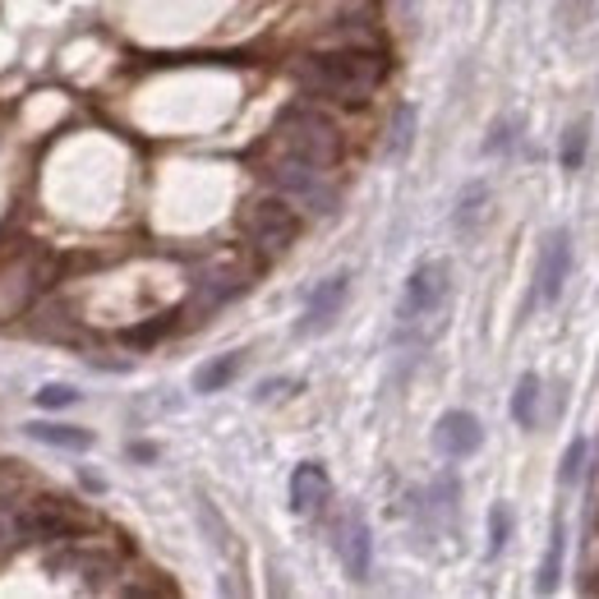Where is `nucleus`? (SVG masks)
Masks as SVG:
<instances>
[{"label":"nucleus","instance_id":"9","mask_svg":"<svg viewBox=\"0 0 599 599\" xmlns=\"http://www.w3.org/2000/svg\"><path fill=\"white\" fill-rule=\"evenodd\" d=\"M567 272H571V231L558 226V231H549V240L539 249V300L544 304H558Z\"/></svg>","mask_w":599,"mask_h":599},{"label":"nucleus","instance_id":"21","mask_svg":"<svg viewBox=\"0 0 599 599\" xmlns=\"http://www.w3.org/2000/svg\"><path fill=\"white\" fill-rule=\"evenodd\" d=\"M410 125H415V111L402 107V111H397V125H393V148H387L393 158H402V152L410 148Z\"/></svg>","mask_w":599,"mask_h":599},{"label":"nucleus","instance_id":"4","mask_svg":"<svg viewBox=\"0 0 599 599\" xmlns=\"http://www.w3.org/2000/svg\"><path fill=\"white\" fill-rule=\"evenodd\" d=\"M14 531H19V544H61V539H79V535L88 531V512H79L69 499L14 503Z\"/></svg>","mask_w":599,"mask_h":599},{"label":"nucleus","instance_id":"12","mask_svg":"<svg viewBox=\"0 0 599 599\" xmlns=\"http://www.w3.org/2000/svg\"><path fill=\"white\" fill-rule=\"evenodd\" d=\"M236 374H240V355L236 351L207 360V364H199V370H194V393H222Z\"/></svg>","mask_w":599,"mask_h":599},{"label":"nucleus","instance_id":"14","mask_svg":"<svg viewBox=\"0 0 599 599\" xmlns=\"http://www.w3.org/2000/svg\"><path fill=\"white\" fill-rule=\"evenodd\" d=\"M563 549H567V531H563V521H558L554 535H549V554H544V563H539V595H549L558 586V577H563Z\"/></svg>","mask_w":599,"mask_h":599},{"label":"nucleus","instance_id":"20","mask_svg":"<svg viewBox=\"0 0 599 599\" xmlns=\"http://www.w3.org/2000/svg\"><path fill=\"white\" fill-rule=\"evenodd\" d=\"M581 466H586V442L577 438V442H571V448H567V457H563V489H571V484H577Z\"/></svg>","mask_w":599,"mask_h":599},{"label":"nucleus","instance_id":"10","mask_svg":"<svg viewBox=\"0 0 599 599\" xmlns=\"http://www.w3.org/2000/svg\"><path fill=\"white\" fill-rule=\"evenodd\" d=\"M328 499H332V480H328L323 466L319 461L296 466V475H291V507L300 516H314V512H323Z\"/></svg>","mask_w":599,"mask_h":599},{"label":"nucleus","instance_id":"16","mask_svg":"<svg viewBox=\"0 0 599 599\" xmlns=\"http://www.w3.org/2000/svg\"><path fill=\"white\" fill-rule=\"evenodd\" d=\"M586 148H590V125H586V120L567 125V135H563V167H567V171H581Z\"/></svg>","mask_w":599,"mask_h":599},{"label":"nucleus","instance_id":"6","mask_svg":"<svg viewBox=\"0 0 599 599\" xmlns=\"http://www.w3.org/2000/svg\"><path fill=\"white\" fill-rule=\"evenodd\" d=\"M268 180L291 203H304L309 213H332V207H336V185H332L328 167L300 162V158H281V152H277L272 167H268Z\"/></svg>","mask_w":599,"mask_h":599},{"label":"nucleus","instance_id":"13","mask_svg":"<svg viewBox=\"0 0 599 599\" xmlns=\"http://www.w3.org/2000/svg\"><path fill=\"white\" fill-rule=\"evenodd\" d=\"M29 434H33L38 442H51V448H69V452L93 448V434H88V429H74V425H29Z\"/></svg>","mask_w":599,"mask_h":599},{"label":"nucleus","instance_id":"2","mask_svg":"<svg viewBox=\"0 0 599 599\" xmlns=\"http://www.w3.org/2000/svg\"><path fill=\"white\" fill-rule=\"evenodd\" d=\"M272 148L281 158H300L314 167H336L342 162V129H336L319 107H286L272 125Z\"/></svg>","mask_w":599,"mask_h":599},{"label":"nucleus","instance_id":"3","mask_svg":"<svg viewBox=\"0 0 599 599\" xmlns=\"http://www.w3.org/2000/svg\"><path fill=\"white\" fill-rule=\"evenodd\" d=\"M448 296H452V272L442 258H429V264L415 268L406 277V291H402V304H397V336L402 342H420L425 328H434V319L448 309Z\"/></svg>","mask_w":599,"mask_h":599},{"label":"nucleus","instance_id":"5","mask_svg":"<svg viewBox=\"0 0 599 599\" xmlns=\"http://www.w3.org/2000/svg\"><path fill=\"white\" fill-rule=\"evenodd\" d=\"M240 231H245V240L258 249V254H281V249H291L296 236H300V213L291 207V199H277V194H264V199H254L245 207V217H240Z\"/></svg>","mask_w":599,"mask_h":599},{"label":"nucleus","instance_id":"18","mask_svg":"<svg viewBox=\"0 0 599 599\" xmlns=\"http://www.w3.org/2000/svg\"><path fill=\"white\" fill-rule=\"evenodd\" d=\"M507 535H512V512H507V503H493V512H489V558H499L507 549Z\"/></svg>","mask_w":599,"mask_h":599},{"label":"nucleus","instance_id":"8","mask_svg":"<svg viewBox=\"0 0 599 599\" xmlns=\"http://www.w3.org/2000/svg\"><path fill=\"white\" fill-rule=\"evenodd\" d=\"M346 291H351V277H346V272H332V277H323V281L314 286V291H309V304H304L300 332H304V336L328 332V328L336 323V314H342Z\"/></svg>","mask_w":599,"mask_h":599},{"label":"nucleus","instance_id":"7","mask_svg":"<svg viewBox=\"0 0 599 599\" xmlns=\"http://www.w3.org/2000/svg\"><path fill=\"white\" fill-rule=\"evenodd\" d=\"M480 442H484V429L471 410H448L442 420L434 425V448L448 457V461H466V457H475L480 452Z\"/></svg>","mask_w":599,"mask_h":599},{"label":"nucleus","instance_id":"17","mask_svg":"<svg viewBox=\"0 0 599 599\" xmlns=\"http://www.w3.org/2000/svg\"><path fill=\"white\" fill-rule=\"evenodd\" d=\"M484 199H489L484 185H466V194L457 203V231H461V236H466V231H475V222L484 217Z\"/></svg>","mask_w":599,"mask_h":599},{"label":"nucleus","instance_id":"11","mask_svg":"<svg viewBox=\"0 0 599 599\" xmlns=\"http://www.w3.org/2000/svg\"><path fill=\"white\" fill-rule=\"evenodd\" d=\"M342 563H346V571L355 581H364L370 577V563H374V539H370V526H364V516L360 512H351L346 516V526H342Z\"/></svg>","mask_w":599,"mask_h":599},{"label":"nucleus","instance_id":"1","mask_svg":"<svg viewBox=\"0 0 599 599\" xmlns=\"http://www.w3.org/2000/svg\"><path fill=\"white\" fill-rule=\"evenodd\" d=\"M300 79L314 97L370 101L387 79V51L383 46H332L323 56L300 65Z\"/></svg>","mask_w":599,"mask_h":599},{"label":"nucleus","instance_id":"19","mask_svg":"<svg viewBox=\"0 0 599 599\" xmlns=\"http://www.w3.org/2000/svg\"><path fill=\"white\" fill-rule=\"evenodd\" d=\"M79 402V393L74 387H65V383H46L42 393H38V406H46V410H56V406H74Z\"/></svg>","mask_w":599,"mask_h":599},{"label":"nucleus","instance_id":"15","mask_svg":"<svg viewBox=\"0 0 599 599\" xmlns=\"http://www.w3.org/2000/svg\"><path fill=\"white\" fill-rule=\"evenodd\" d=\"M535 402H539V378L535 374H521L516 393H512V420L521 429H535Z\"/></svg>","mask_w":599,"mask_h":599}]
</instances>
